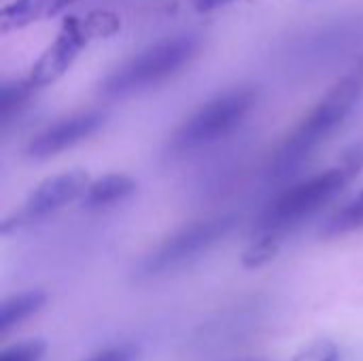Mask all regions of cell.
I'll return each mask as SVG.
<instances>
[{
  "label": "cell",
  "mask_w": 363,
  "mask_h": 361,
  "mask_svg": "<svg viewBox=\"0 0 363 361\" xmlns=\"http://www.w3.org/2000/svg\"><path fill=\"white\" fill-rule=\"evenodd\" d=\"M200 47L202 38L196 34L162 38L111 70L100 83V94L104 98H125L155 87L189 66Z\"/></svg>",
  "instance_id": "cell-4"
},
{
  "label": "cell",
  "mask_w": 363,
  "mask_h": 361,
  "mask_svg": "<svg viewBox=\"0 0 363 361\" xmlns=\"http://www.w3.org/2000/svg\"><path fill=\"white\" fill-rule=\"evenodd\" d=\"M36 89L30 85L28 79L21 81H13V83H4L2 85V96H0V115H2V126L6 128L9 123H13V119L19 117V113L26 109L30 96Z\"/></svg>",
  "instance_id": "cell-13"
},
{
  "label": "cell",
  "mask_w": 363,
  "mask_h": 361,
  "mask_svg": "<svg viewBox=\"0 0 363 361\" xmlns=\"http://www.w3.org/2000/svg\"><path fill=\"white\" fill-rule=\"evenodd\" d=\"M89 174L85 170H66L60 174H53L38 183L32 194L26 198L19 211H15L11 217L2 221V234H11L15 230L34 226L64 206L81 200L89 187Z\"/></svg>",
  "instance_id": "cell-6"
},
{
  "label": "cell",
  "mask_w": 363,
  "mask_h": 361,
  "mask_svg": "<svg viewBox=\"0 0 363 361\" xmlns=\"http://www.w3.org/2000/svg\"><path fill=\"white\" fill-rule=\"evenodd\" d=\"M311 355H313V361H338V349L325 343L319 349H315Z\"/></svg>",
  "instance_id": "cell-16"
},
{
  "label": "cell",
  "mask_w": 363,
  "mask_h": 361,
  "mask_svg": "<svg viewBox=\"0 0 363 361\" xmlns=\"http://www.w3.org/2000/svg\"><path fill=\"white\" fill-rule=\"evenodd\" d=\"M363 170V138L340 153V160L308 179L298 181L279 194L257 217L253 240L281 249L283 240L304 221L315 217L323 206L334 202L347 185Z\"/></svg>",
  "instance_id": "cell-1"
},
{
  "label": "cell",
  "mask_w": 363,
  "mask_h": 361,
  "mask_svg": "<svg viewBox=\"0 0 363 361\" xmlns=\"http://www.w3.org/2000/svg\"><path fill=\"white\" fill-rule=\"evenodd\" d=\"M259 91L251 85H240L217 94L187 115L166 140V157L177 160L200 149H206L236 132L255 111Z\"/></svg>",
  "instance_id": "cell-3"
},
{
  "label": "cell",
  "mask_w": 363,
  "mask_h": 361,
  "mask_svg": "<svg viewBox=\"0 0 363 361\" xmlns=\"http://www.w3.org/2000/svg\"><path fill=\"white\" fill-rule=\"evenodd\" d=\"M102 21L96 19H81V17H68L55 40L43 51V55L34 62L30 74L26 77L34 89L47 87L55 83L60 77L66 74V70L74 64L79 53L85 49V45L91 40V36L102 32Z\"/></svg>",
  "instance_id": "cell-7"
},
{
  "label": "cell",
  "mask_w": 363,
  "mask_h": 361,
  "mask_svg": "<svg viewBox=\"0 0 363 361\" xmlns=\"http://www.w3.org/2000/svg\"><path fill=\"white\" fill-rule=\"evenodd\" d=\"M359 230H363V189L325 221L321 238H338Z\"/></svg>",
  "instance_id": "cell-12"
},
{
  "label": "cell",
  "mask_w": 363,
  "mask_h": 361,
  "mask_svg": "<svg viewBox=\"0 0 363 361\" xmlns=\"http://www.w3.org/2000/svg\"><path fill=\"white\" fill-rule=\"evenodd\" d=\"M45 351H47L45 340H26L6 349L0 355V361H40Z\"/></svg>",
  "instance_id": "cell-14"
},
{
  "label": "cell",
  "mask_w": 363,
  "mask_h": 361,
  "mask_svg": "<svg viewBox=\"0 0 363 361\" xmlns=\"http://www.w3.org/2000/svg\"><path fill=\"white\" fill-rule=\"evenodd\" d=\"M225 361H268V360H262V357H234V360H225Z\"/></svg>",
  "instance_id": "cell-18"
},
{
  "label": "cell",
  "mask_w": 363,
  "mask_h": 361,
  "mask_svg": "<svg viewBox=\"0 0 363 361\" xmlns=\"http://www.w3.org/2000/svg\"><path fill=\"white\" fill-rule=\"evenodd\" d=\"M236 215H213L191 221L155 245L134 268L138 281H153L183 270L213 251L236 228Z\"/></svg>",
  "instance_id": "cell-5"
},
{
  "label": "cell",
  "mask_w": 363,
  "mask_h": 361,
  "mask_svg": "<svg viewBox=\"0 0 363 361\" xmlns=\"http://www.w3.org/2000/svg\"><path fill=\"white\" fill-rule=\"evenodd\" d=\"M134 191H136V181L132 177L123 172H111L91 181L81 202L89 211H102L117 202L128 200Z\"/></svg>",
  "instance_id": "cell-10"
},
{
  "label": "cell",
  "mask_w": 363,
  "mask_h": 361,
  "mask_svg": "<svg viewBox=\"0 0 363 361\" xmlns=\"http://www.w3.org/2000/svg\"><path fill=\"white\" fill-rule=\"evenodd\" d=\"M363 96V60L355 62L319 102L285 134L270 157V177L285 179L296 172L321 145H325Z\"/></svg>",
  "instance_id": "cell-2"
},
{
  "label": "cell",
  "mask_w": 363,
  "mask_h": 361,
  "mask_svg": "<svg viewBox=\"0 0 363 361\" xmlns=\"http://www.w3.org/2000/svg\"><path fill=\"white\" fill-rule=\"evenodd\" d=\"M77 0H11L0 11L2 32L19 30L40 19H49L66 11Z\"/></svg>",
  "instance_id": "cell-9"
},
{
  "label": "cell",
  "mask_w": 363,
  "mask_h": 361,
  "mask_svg": "<svg viewBox=\"0 0 363 361\" xmlns=\"http://www.w3.org/2000/svg\"><path fill=\"white\" fill-rule=\"evenodd\" d=\"M45 304H47V294L43 289H28L6 298L0 306V334H6L9 330L28 321Z\"/></svg>",
  "instance_id": "cell-11"
},
{
  "label": "cell",
  "mask_w": 363,
  "mask_h": 361,
  "mask_svg": "<svg viewBox=\"0 0 363 361\" xmlns=\"http://www.w3.org/2000/svg\"><path fill=\"white\" fill-rule=\"evenodd\" d=\"M234 0H194V6L198 13H213L217 9H223L228 4H232Z\"/></svg>",
  "instance_id": "cell-17"
},
{
  "label": "cell",
  "mask_w": 363,
  "mask_h": 361,
  "mask_svg": "<svg viewBox=\"0 0 363 361\" xmlns=\"http://www.w3.org/2000/svg\"><path fill=\"white\" fill-rule=\"evenodd\" d=\"M104 119H106V115L96 109L72 113V115L47 126L38 134H34L28 140L23 153L30 160H49V157L91 138L104 126Z\"/></svg>",
  "instance_id": "cell-8"
},
{
  "label": "cell",
  "mask_w": 363,
  "mask_h": 361,
  "mask_svg": "<svg viewBox=\"0 0 363 361\" xmlns=\"http://www.w3.org/2000/svg\"><path fill=\"white\" fill-rule=\"evenodd\" d=\"M138 360V349L134 345H113L106 347L98 353H94L85 361H136Z\"/></svg>",
  "instance_id": "cell-15"
}]
</instances>
